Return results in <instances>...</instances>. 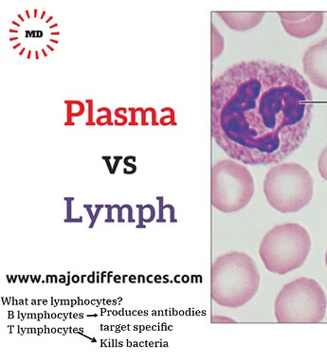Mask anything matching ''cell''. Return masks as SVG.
I'll return each instance as SVG.
<instances>
[{"mask_svg":"<svg viewBox=\"0 0 327 363\" xmlns=\"http://www.w3.org/2000/svg\"><path fill=\"white\" fill-rule=\"evenodd\" d=\"M312 109L309 84L294 67L239 62L211 84V136L231 159L279 164L304 143Z\"/></svg>","mask_w":327,"mask_h":363,"instance_id":"obj_1","label":"cell"},{"mask_svg":"<svg viewBox=\"0 0 327 363\" xmlns=\"http://www.w3.org/2000/svg\"><path fill=\"white\" fill-rule=\"evenodd\" d=\"M259 285L260 274L257 266L247 253H225L211 266V299L217 305L231 308H240L253 299Z\"/></svg>","mask_w":327,"mask_h":363,"instance_id":"obj_2","label":"cell"},{"mask_svg":"<svg viewBox=\"0 0 327 363\" xmlns=\"http://www.w3.org/2000/svg\"><path fill=\"white\" fill-rule=\"evenodd\" d=\"M311 250L309 232L298 223L272 228L264 235L259 255L272 274L284 275L301 267Z\"/></svg>","mask_w":327,"mask_h":363,"instance_id":"obj_3","label":"cell"},{"mask_svg":"<svg viewBox=\"0 0 327 363\" xmlns=\"http://www.w3.org/2000/svg\"><path fill=\"white\" fill-rule=\"evenodd\" d=\"M263 190L273 209L282 213H298L311 201L313 179L299 163H279L267 172Z\"/></svg>","mask_w":327,"mask_h":363,"instance_id":"obj_4","label":"cell"},{"mask_svg":"<svg viewBox=\"0 0 327 363\" xmlns=\"http://www.w3.org/2000/svg\"><path fill=\"white\" fill-rule=\"evenodd\" d=\"M327 300L320 284L301 277L282 288L275 315L279 323H318L326 316Z\"/></svg>","mask_w":327,"mask_h":363,"instance_id":"obj_5","label":"cell"},{"mask_svg":"<svg viewBox=\"0 0 327 363\" xmlns=\"http://www.w3.org/2000/svg\"><path fill=\"white\" fill-rule=\"evenodd\" d=\"M255 194V182L246 166L232 160L216 162L211 168V205L222 213L238 212Z\"/></svg>","mask_w":327,"mask_h":363,"instance_id":"obj_6","label":"cell"},{"mask_svg":"<svg viewBox=\"0 0 327 363\" xmlns=\"http://www.w3.org/2000/svg\"><path fill=\"white\" fill-rule=\"evenodd\" d=\"M282 26L292 38L304 39L314 35L323 25L321 12H279Z\"/></svg>","mask_w":327,"mask_h":363,"instance_id":"obj_7","label":"cell"},{"mask_svg":"<svg viewBox=\"0 0 327 363\" xmlns=\"http://www.w3.org/2000/svg\"><path fill=\"white\" fill-rule=\"evenodd\" d=\"M304 74L321 89L327 90V38L313 45L303 57Z\"/></svg>","mask_w":327,"mask_h":363,"instance_id":"obj_8","label":"cell"},{"mask_svg":"<svg viewBox=\"0 0 327 363\" xmlns=\"http://www.w3.org/2000/svg\"><path fill=\"white\" fill-rule=\"evenodd\" d=\"M217 15L221 16L230 29L238 32H246L257 26L263 19L264 12H218Z\"/></svg>","mask_w":327,"mask_h":363,"instance_id":"obj_9","label":"cell"},{"mask_svg":"<svg viewBox=\"0 0 327 363\" xmlns=\"http://www.w3.org/2000/svg\"><path fill=\"white\" fill-rule=\"evenodd\" d=\"M318 169L321 177L327 182V145L318 157Z\"/></svg>","mask_w":327,"mask_h":363,"instance_id":"obj_10","label":"cell"},{"mask_svg":"<svg viewBox=\"0 0 327 363\" xmlns=\"http://www.w3.org/2000/svg\"><path fill=\"white\" fill-rule=\"evenodd\" d=\"M326 264L327 267V250H326Z\"/></svg>","mask_w":327,"mask_h":363,"instance_id":"obj_11","label":"cell"}]
</instances>
